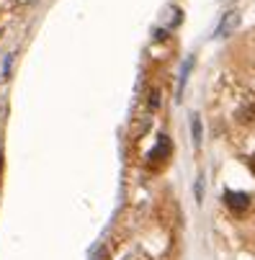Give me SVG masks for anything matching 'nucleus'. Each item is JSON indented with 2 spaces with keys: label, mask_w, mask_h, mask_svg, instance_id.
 Instances as JSON below:
<instances>
[{
  "label": "nucleus",
  "mask_w": 255,
  "mask_h": 260,
  "mask_svg": "<svg viewBox=\"0 0 255 260\" xmlns=\"http://www.w3.org/2000/svg\"><path fill=\"white\" fill-rule=\"evenodd\" d=\"M252 160H255V155H252Z\"/></svg>",
  "instance_id": "6"
},
{
  "label": "nucleus",
  "mask_w": 255,
  "mask_h": 260,
  "mask_svg": "<svg viewBox=\"0 0 255 260\" xmlns=\"http://www.w3.org/2000/svg\"><path fill=\"white\" fill-rule=\"evenodd\" d=\"M225 201H227V206H230L232 211H237V214H242V211L250 206V196H247V193H232V191H227V193H225Z\"/></svg>",
  "instance_id": "1"
},
{
  "label": "nucleus",
  "mask_w": 255,
  "mask_h": 260,
  "mask_svg": "<svg viewBox=\"0 0 255 260\" xmlns=\"http://www.w3.org/2000/svg\"><path fill=\"white\" fill-rule=\"evenodd\" d=\"M237 11H227L225 13V18H222V23L216 26V36H227V34H232L235 28H237Z\"/></svg>",
  "instance_id": "2"
},
{
  "label": "nucleus",
  "mask_w": 255,
  "mask_h": 260,
  "mask_svg": "<svg viewBox=\"0 0 255 260\" xmlns=\"http://www.w3.org/2000/svg\"><path fill=\"white\" fill-rule=\"evenodd\" d=\"M191 134H194V147H201V119H191Z\"/></svg>",
  "instance_id": "4"
},
{
  "label": "nucleus",
  "mask_w": 255,
  "mask_h": 260,
  "mask_svg": "<svg viewBox=\"0 0 255 260\" xmlns=\"http://www.w3.org/2000/svg\"><path fill=\"white\" fill-rule=\"evenodd\" d=\"M157 103H160V101H157V90H152V93H150V106L157 108Z\"/></svg>",
  "instance_id": "5"
},
{
  "label": "nucleus",
  "mask_w": 255,
  "mask_h": 260,
  "mask_svg": "<svg viewBox=\"0 0 255 260\" xmlns=\"http://www.w3.org/2000/svg\"><path fill=\"white\" fill-rule=\"evenodd\" d=\"M170 152V144H168V137H160V144H157V150L150 152V160H157V157H168Z\"/></svg>",
  "instance_id": "3"
}]
</instances>
